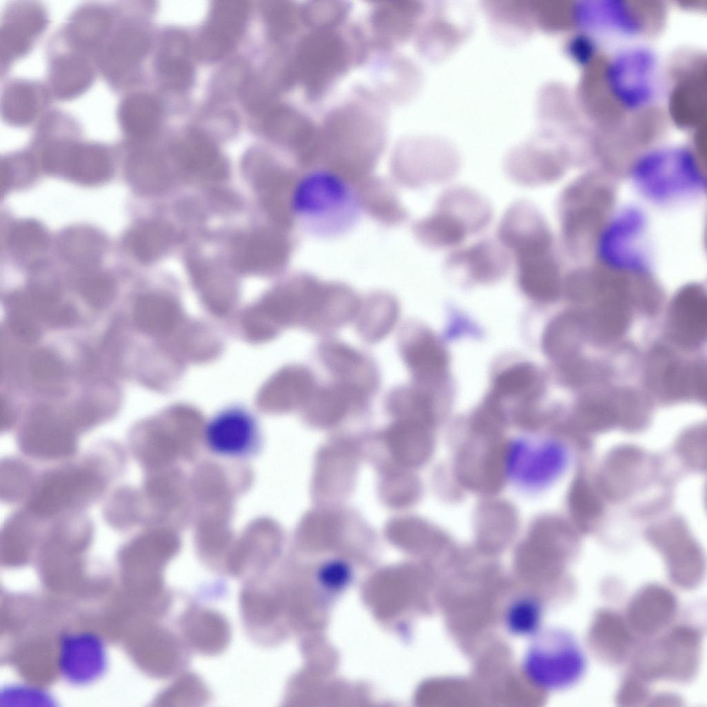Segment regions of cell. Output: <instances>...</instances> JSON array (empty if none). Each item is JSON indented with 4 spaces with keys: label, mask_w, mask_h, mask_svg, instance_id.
Listing matches in <instances>:
<instances>
[{
    "label": "cell",
    "mask_w": 707,
    "mask_h": 707,
    "mask_svg": "<svg viewBox=\"0 0 707 707\" xmlns=\"http://www.w3.org/2000/svg\"><path fill=\"white\" fill-rule=\"evenodd\" d=\"M360 202L351 185L328 168L307 171L292 187L291 214L307 231L320 237L344 233L360 216Z\"/></svg>",
    "instance_id": "obj_1"
},
{
    "label": "cell",
    "mask_w": 707,
    "mask_h": 707,
    "mask_svg": "<svg viewBox=\"0 0 707 707\" xmlns=\"http://www.w3.org/2000/svg\"><path fill=\"white\" fill-rule=\"evenodd\" d=\"M601 72L608 95L623 111L643 112L658 98L660 64L650 48L635 46L621 49L608 59Z\"/></svg>",
    "instance_id": "obj_2"
},
{
    "label": "cell",
    "mask_w": 707,
    "mask_h": 707,
    "mask_svg": "<svg viewBox=\"0 0 707 707\" xmlns=\"http://www.w3.org/2000/svg\"><path fill=\"white\" fill-rule=\"evenodd\" d=\"M492 209L478 193L465 186L444 191L429 216L416 225L420 239L434 249L454 247L490 223Z\"/></svg>",
    "instance_id": "obj_3"
},
{
    "label": "cell",
    "mask_w": 707,
    "mask_h": 707,
    "mask_svg": "<svg viewBox=\"0 0 707 707\" xmlns=\"http://www.w3.org/2000/svg\"><path fill=\"white\" fill-rule=\"evenodd\" d=\"M585 656L574 636L561 629L538 632L523 660L527 679L545 690H557L573 685L584 674Z\"/></svg>",
    "instance_id": "obj_4"
},
{
    "label": "cell",
    "mask_w": 707,
    "mask_h": 707,
    "mask_svg": "<svg viewBox=\"0 0 707 707\" xmlns=\"http://www.w3.org/2000/svg\"><path fill=\"white\" fill-rule=\"evenodd\" d=\"M636 183L646 195L661 202L692 195L701 188V174L694 154L670 146L643 153L633 166Z\"/></svg>",
    "instance_id": "obj_5"
},
{
    "label": "cell",
    "mask_w": 707,
    "mask_h": 707,
    "mask_svg": "<svg viewBox=\"0 0 707 707\" xmlns=\"http://www.w3.org/2000/svg\"><path fill=\"white\" fill-rule=\"evenodd\" d=\"M334 30H313L300 42L293 70L311 99L319 97L345 72L354 52Z\"/></svg>",
    "instance_id": "obj_6"
},
{
    "label": "cell",
    "mask_w": 707,
    "mask_h": 707,
    "mask_svg": "<svg viewBox=\"0 0 707 707\" xmlns=\"http://www.w3.org/2000/svg\"><path fill=\"white\" fill-rule=\"evenodd\" d=\"M316 356L332 378L369 403L378 392L380 374L374 360L363 351L339 339L327 337L317 345Z\"/></svg>",
    "instance_id": "obj_7"
},
{
    "label": "cell",
    "mask_w": 707,
    "mask_h": 707,
    "mask_svg": "<svg viewBox=\"0 0 707 707\" xmlns=\"http://www.w3.org/2000/svg\"><path fill=\"white\" fill-rule=\"evenodd\" d=\"M645 219L635 208L618 213L599 235L598 251L604 263L623 270L643 271L648 265L643 245Z\"/></svg>",
    "instance_id": "obj_8"
},
{
    "label": "cell",
    "mask_w": 707,
    "mask_h": 707,
    "mask_svg": "<svg viewBox=\"0 0 707 707\" xmlns=\"http://www.w3.org/2000/svg\"><path fill=\"white\" fill-rule=\"evenodd\" d=\"M577 31L596 36L634 38L646 28L639 7L623 0H583L573 7Z\"/></svg>",
    "instance_id": "obj_9"
},
{
    "label": "cell",
    "mask_w": 707,
    "mask_h": 707,
    "mask_svg": "<svg viewBox=\"0 0 707 707\" xmlns=\"http://www.w3.org/2000/svg\"><path fill=\"white\" fill-rule=\"evenodd\" d=\"M101 487V478L90 470L68 468L55 471L39 483L29 507L36 514L51 515L93 497Z\"/></svg>",
    "instance_id": "obj_10"
},
{
    "label": "cell",
    "mask_w": 707,
    "mask_h": 707,
    "mask_svg": "<svg viewBox=\"0 0 707 707\" xmlns=\"http://www.w3.org/2000/svg\"><path fill=\"white\" fill-rule=\"evenodd\" d=\"M399 355L417 385L436 383L448 364L445 349L427 329L408 323L398 334Z\"/></svg>",
    "instance_id": "obj_11"
},
{
    "label": "cell",
    "mask_w": 707,
    "mask_h": 707,
    "mask_svg": "<svg viewBox=\"0 0 707 707\" xmlns=\"http://www.w3.org/2000/svg\"><path fill=\"white\" fill-rule=\"evenodd\" d=\"M501 244L514 255L552 249V235L539 209L527 200L513 202L498 227Z\"/></svg>",
    "instance_id": "obj_12"
},
{
    "label": "cell",
    "mask_w": 707,
    "mask_h": 707,
    "mask_svg": "<svg viewBox=\"0 0 707 707\" xmlns=\"http://www.w3.org/2000/svg\"><path fill=\"white\" fill-rule=\"evenodd\" d=\"M206 443L214 454L241 457L253 452L259 432L253 416L240 407H230L214 415L204 432Z\"/></svg>",
    "instance_id": "obj_13"
},
{
    "label": "cell",
    "mask_w": 707,
    "mask_h": 707,
    "mask_svg": "<svg viewBox=\"0 0 707 707\" xmlns=\"http://www.w3.org/2000/svg\"><path fill=\"white\" fill-rule=\"evenodd\" d=\"M247 13L248 6L244 1L217 2L209 25L200 37V55L203 59L214 60L225 55L242 32Z\"/></svg>",
    "instance_id": "obj_14"
},
{
    "label": "cell",
    "mask_w": 707,
    "mask_h": 707,
    "mask_svg": "<svg viewBox=\"0 0 707 707\" xmlns=\"http://www.w3.org/2000/svg\"><path fill=\"white\" fill-rule=\"evenodd\" d=\"M445 265L451 270L463 272L476 282L488 283L506 273L510 258L500 242L485 239L454 251L448 256Z\"/></svg>",
    "instance_id": "obj_15"
},
{
    "label": "cell",
    "mask_w": 707,
    "mask_h": 707,
    "mask_svg": "<svg viewBox=\"0 0 707 707\" xmlns=\"http://www.w3.org/2000/svg\"><path fill=\"white\" fill-rule=\"evenodd\" d=\"M521 289L532 299L546 302L559 289V269L551 250L515 256Z\"/></svg>",
    "instance_id": "obj_16"
},
{
    "label": "cell",
    "mask_w": 707,
    "mask_h": 707,
    "mask_svg": "<svg viewBox=\"0 0 707 707\" xmlns=\"http://www.w3.org/2000/svg\"><path fill=\"white\" fill-rule=\"evenodd\" d=\"M400 313L396 298L385 292H374L360 299L354 318L360 338L375 344L385 338L396 327Z\"/></svg>",
    "instance_id": "obj_17"
},
{
    "label": "cell",
    "mask_w": 707,
    "mask_h": 707,
    "mask_svg": "<svg viewBox=\"0 0 707 707\" xmlns=\"http://www.w3.org/2000/svg\"><path fill=\"white\" fill-rule=\"evenodd\" d=\"M507 454V467L510 472L519 474L523 482L532 485L545 483L559 469L561 455L552 443L533 447L530 451L525 445L515 444Z\"/></svg>",
    "instance_id": "obj_18"
},
{
    "label": "cell",
    "mask_w": 707,
    "mask_h": 707,
    "mask_svg": "<svg viewBox=\"0 0 707 707\" xmlns=\"http://www.w3.org/2000/svg\"><path fill=\"white\" fill-rule=\"evenodd\" d=\"M110 173V161L101 150L68 144L61 153L55 171V174L64 175L85 184L104 181Z\"/></svg>",
    "instance_id": "obj_19"
},
{
    "label": "cell",
    "mask_w": 707,
    "mask_h": 707,
    "mask_svg": "<svg viewBox=\"0 0 707 707\" xmlns=\"http://www.w3.org/2000/svg\"><path fill=\"white\" fill-rule=\"evenodd\" d=\"M176 156L182 168L205 180H219L226 174L225 166L212 143L202 135L191 133L178 144Z\"/></svg>",
    "instance_id": "obj_20"
},
{
    "label": "cell",
    "mask_w": 707,
    "mask_h": 707,
    "mask_svg": "<svg viewBox=\"0 0 707 707\" xmlns=\"http://www.w3.org/2000/svg\"><path fill=\"white\" fill-rule=\"evenodd\" d=\"M286 253L283 239L275 232L261 230L240 240L235 248L236 265L246 269L274 267L282 262Z\"/></svg>",
    "instance_id": "obj_21"
},
{
    "label": "cell",
    "mask_w": 707,
    "mask_h": 707,
    "mask_svg": "<svg viewBox=\"0 0 707 707\" xmlns=\"http://www.w3.org/2000/svg\"><path fill=\"white\" fill-rule=\"evenodd\" d=\"M72 434L62 425L50 422L34 424L25 433L21 445L28 453L43 458L70 454L75 449Z\"/></svg>",
    "instance_id": "obj_22"
},
{
    "label": "cell",
    "mask_w": 707,
    "mask_h": 707,
    "mask_svg": "<svg viewBox=\"0 0 707 707\" xmlns=\"http://www.w3.org/2000/svg\"><path fill=\"white\" fill-rule=\"evenodd\" d=\"M367 405L354 392L333 381L318 385L305 404L309 415L323 420L338 418L351 407Z\"/></svg>",
    "instance_id": "obj_23"
},
{
    "label": "cell",
    "mask_w": 707,
    "mask_h": 707,
    "mask_svg": "<svg viewBox=\"0 0 707 707\" xmlns=\"http://www.w3.org/2000/svg\"><path fill=\"white\" fill-rule=\"evenodd\" d=\"M126 174L133 188L144 194L163 190L168 182V172L162 159L148 151L133 155L126 163Z\"/></svg>",
    "instance_id": "obj_24"
},
{
    "label": "cell",
    "mask_w": 707,
    "mask_h": 707,
    "mask_svg": "<svg viewBox=\"0 0 707 707\" xmlns=\"http://www.w3.org/2000/svg\"><path fill=\"white\" fill-rule=\"evenodd\" d=\"M186 636L194 646L206 652H216L226 645L228 628L217 614L207 611L191 612L185 619Z\"/></svg>",
    "instance_id": "obj_25"
},
{
    "label": "cell",
    "mask_w": 707,
    "mask_h": 707,
    "mask_svg": "<svg viewBox=\"0 0 707 707\" xmlns=\"http://www.w3.org/2000/svg\"><path fill=\"white\" fill-rule=\"evenodd\" d=\"M105 249L104 240L88 228H73L64 232L59 240L61 255L76 265H93L98 262Z\"/></svg>",
    "instance_id": "obj_26"
},
{
    "label": "cell",
    "mask_w": 707,
    "mask_h": 707,
    "mask_svg": "<svg viewBox=\"0 0 707 707\" xmlns=\"http://www.w3.org/2000/svg\"><path fill=\"white\" fill-rule=\"evenodd\" d=\"M173 239L169 226L159 222L142 224L126 237V244L133 254L140 261L151 262L166 250Z\"/></svg>",
    "instance_id": "obj_27"
},
{
    "label": "cell",
    "mask_w": 707,
    "mask_h": 707,
    "mask_svg": "<svg viewBox=\"0 0 707 707\" xmlns=\"http://www.w3.org/2000/svg\"><path fill=\"white\" fill-rule=\"evenodd\" d=\"M258 185L262 202L269 214L281 224L288 223L291 215L292 191L289 181L278 173L269 172L260 176Z\"/></svg>",
    "instance_id": "obj_28"
},
{
    "label": "cell",
    "mask_w": 707,
    "mask_h": 707,
    "mask_svg": "<svg viewBox=\"0 0 707 707\" xmlns=\"http://www.w3.org/2000/svg\"><path fill=\"white\" fill-rule=\"evenodd\" d=\"M536 380V372L532 365L520 364L512 366L496 376L491 396L496 400L530 396Z\"/></svg>",
    "instance_id": "obj_29"
},
{
    "label": "cell",
    "mask_w": 707,
    "mask_h": 707,
    "mask_svg": "<svg viewBox=\"0 0 707 707\" xmlns=\"http://www.w3.org/2000/svg\"><path fill=\"white\" fill-rule=\"evenodd\" d=\"M405 9L400 2H396L380 6L374 10L371 23L379 44L387 46L400 40L405 29Z\"/></svg>",
    "instance_id": "obj_30"
},
{
    "label": "cell",
    "mask_w": 707,
    "mask_h": 707,
    "mask_svg": "<svg viewBox=\"0 0 707 707\" xmlns=\"http://www.w3.org/2000/svg\"><path fill=\"white\" fill-rule=\"evenodd\" d=\"M125 107L124 122L128 131L135 136L145 137L155 130L159 122V110L150 97L140 96L133 99Z\"/></svg>",
    "instance_id": "obj_31"
},
{
    "label": "cell",
    "mask_w": 707,
    "mask_h": 707,
    "mask_svg": "<svg viewBox=\"0 0 707 707\" xmlns=\"http://www.w3.org/2000/svg\"><path fill=\"white\" fill-rule=\"evenodd\" d=\"M68 641L65 643L66 652H64V655H67L68 664L72 662L75 666L77 664L75 669L79 668L80 673H82L81 669L84 668L86 680H89L91 675H96L98 669L101 670L104 664V656L101 643L92 637L88 639L87 635L84 636L83 639L79 636V639Z\"/></svg>",
    "instance_id": "obj_32"
},
{
    "label": "cell",
    "mask_w": 707,
    "mask_h": 707,
    "mask_svg": "<svg viewBox=\"0 0 707 707\" xmlns=\"http://www.w3.org/2000/svg\"><path fill=\"white\" fill-rule=\"evenodd\" d=\"M349 7L340 1H315L301 10L303 21L313 30H333L345 21Z\"/></svg>",
    "instance_id": "obj_33"
},
{
    "label": "cell",
    "mask_w": 707,
    "mask_h": 707,
    "mask_svg": "<svg viewBox=\"0 0 707 707\" xmlns=\"http://www.w3.org/2000/svg\"><path fill=\"white\" fill-rule=\"evenodd\" d=\"M188 51L180 49L162 50L159 70L164 83L172 88H184L192 79L193 71L187 59Z\"/></svg>",
    "instance_id": "obj_34"
},
{
    "label": "cell",
    "mask_w": 707,
    "mask_h": 707,
    "mask_svg": "<svg viewBox=\"0 0 707 707\" xmlns=\"http://www.w3.org/2000/svg\"><path fill=\"white\" fill-rule=\"evenodd\" d=\"M8 242L14 251L28 256L45 249L48 244V237L39 224L25 221L19 222L11 228Z\"/></svg>",
    "instance_id": "obj_35"
},
{
    "label": "cell",
    "mask_w": 707,
    "mask_h": 707,
    "mask_svg": "<svg viewBox=\"0 0 707 707\" xmlns=\"http://www.w3.org/2000/svg\"><path fill=\"white\" fill-rule=\"evenodd\" d=\"M541 618V609L539 603L530 599H521L514 601L509 608L507 623L514 633L536 635Z\"/></svg>",
    "instance_id": "obj_36"
},
{
    "label": "cell",
    "mask_w": 707,
    "mask_h": 707,
    "mask_svg": "<svg viewBox=\"0 0 707 707\" xmlns=\"http://www.w3.org/2000/svg\"><path fill=\"white\" fill-rule=\"evenodd\" d=\"M266 18L273 37L280 38L291 33L296 27L298 10L287 2H273L266 8Z\"/></svg>",
    "instance_id": "obj_37"
},
{
    "label": "cell",
    "mask_w": 707,
    "mask_h": 707,
    "mask_svg": "<svg viewBox=\"0 0 707 707\" xmlns=\"http://www.w3.org/2000/svg\"><path fill=\"white\" fill-rule=\"evenodd\" d=\"M570 54L575 61L582 66L590 64L598 52L597 38L587 33L577 31L570 43Z\"/></svg>",
    "instance_id": "obj_38"
},
{
    "label": "cell",
    "mask_w": 707,
    "mask_h": 707,
    "mask_svg": "<svg viewBox=\"0 0 707 707\" xmlns=\"http://www.w3.org/2000/svg\"><path fill=\"white\" fill-rule=\"evenodd\" d=\"M31 162L26 158H19L13 162L2 163L1 168V189H7L10 185L21 184L28 180L34 169Z\"/></svg>",
    "instance_id": "obj_39"
},
{
    "label": "cell",
    "mask_w": 707,
    "mask_h": 707,
    "mask_svg": "<svg viewBox=\"0 0 707 707\" xmlns=\"http://www.w3.org/2000/svg\"><path fill=\"white\" fill-rule=\"evenodd\" d=\"M171 702L194 701L204 696V689L200 682L193 677H184L171 688Z\"/></svg>",
    "instance_id": "obj_40"
},
{
    "label": "cell",
    "mask_w": 707,
    "mask_h": 707,
    "mask_svg": "<svg viewBox=\"0 0 707 707\" xmlns=\"http://www.w3.org/2000/svg\"><path fill=\"white\" fill-rule=\"evenodd\" d=\"M83 289L88 296H107L111 291V284L105 277H93L84 283Z\"/></svg>",
    "instance_id": "obj_41"
}]
</instances>
